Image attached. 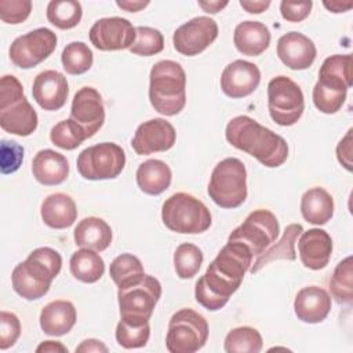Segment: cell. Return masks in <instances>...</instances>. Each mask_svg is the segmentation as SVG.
Returning a JSON list of instances; mask_svg holds the SVG:
<instances>
[{
    "instance_id": "4",
    "label": "cell",
    "mask_w": 353,
    "mask_h": 353,
    "mask_svg": "<svg viewBox=\"0 0 353 353\" xmlns=\"http://www.w3.org/2000/svg\"><path fill=\"white\" fill-rule=\"evenodd\" d=\"M149 99L156 112L175 116L186 105V73L171 59L159 61L150 69Z\"/></svg>"
},
{
    "instance_id": "24",
    "label": "cell",
    "mask_w": 353,
    "mask_h": 353,
    "mask_svg": "<svg viewBox=\"0 0 353 353\" xmlns=\"http://www.w3.org/2000/svg\"><path fill=\"white\" fill-rule=\"evenodd\" d=\"M76 319L74 305L69 301L57 299L41 309L40 327L47 335L62 336L73 328Z\"/></svg>"
},
{
    "instance_id": "27",
    "label": "cell",
    "mask_w": 353,
    "mask_h": 353,
    "mask_svg": "<svg viewBox=\"0 0 353 353\" xmlns=\"http://www.w3.org/2000/svg\"><path fill=\"white\" fill-rule=\"evenodd\" d=\"M317 83L334 91L347 92L352 85V55L335 54L325 58L320 66Z\"/></svg>"
},
{
    "instance_id": "5",
    "label": "cell",
    "mask_w": 353,
    "mask_h": 353,
    "mask_svg": "<svg viewBox=\"0 0 353 353\" xmlns=\"http://www.w3.org/2000/svg\"><path fill=\"white\" fill-rule=\"evenodd\" d=\"M39 117L23 94L21 81L6 74L0 80V125L6 132L29 137L37 128Z\"/></svg>"
},
{
    "instance_id": "14",
    "label": "cell",
    "mask_w": 353,
    "mask_h": 353,
    "mask_svg": "<svg viewBox=\"0 0 353 353\" xmlns=\"http://www.w3.org/2000/svg\"><path fill=\"white\" fill-rule=\"evenodd\" d=\"M218 37V25L210 17H196L181 25L172 36L174 48L186 57H194L208 48Z\"/></svg>"
},
{
    "instance_id": "16",
    "label": "cell",
    "mask_w": 353,
    "mask_h": 353,
    "mask_svg": "<svg viewBox=\"0 0 353 353\" xmlns=\"http://www.w3.org/2000/svg\"><path fill=\"white\" fill-rule=\"evenodd\" d=\"M87 135L94 137L105 123V106L94 87H81L73 97L70 117Z\"/></svg>"
},
{
    "instance_id": "13",
    "label": "cell",
    "mask_w": 353,
    "mask_h": 353,
    "mask_svg": "<svg viewBox=\"0 0 353 353\" xmlns=\"http://www.w3.org/2000/svg\"><path fill=\"white\" fill-rule=\"evenodd\" d=\"M57 34L48 28H37L17 37L8 50L11 62L21 69H30L47 59L57 47Z\"/></svg>"
},
{
    "instance_id": "37",
    "label": "cell",
    "mask_w": 353,
    "mask_h": 353,
    "mask_svg": "<svg viewBox=\"0 0 353 353\" xmlns=\"http://www.w3.org/2000/svg\"><path fill=\"white\" fill-rule=\"evenodd\" d=\"M61 62L66 73L77 76L90 70L94 62V54L85 43L72 41L63 48Z\"/></svg>"
},
{
    "instance_id": "38",
    "label": "cell",
    "mask_w": 353,
    "mask_h": 353,
    "mask_svg": "<svg viewBox=\"0 0 353 353\" xmlns=\"http://www.w3.org/2000/svg\"><path fill=\"white\" fill-rule=\"evenodd\" d=\"M203 263L201 250L192 244L183 243L174 252V268L179 279H192L196 276Z\"/></svg>"
},
{
    "instance_id": "19",
    "label": "cell",
    "mask_w": 353,
    "mask_h": 353,
    "mask_svg": "<svg viewBox=\"0 0 353 353\" xmlns=\"http://www.w3.org/2000/svg\"><path fill=\"white\" fill-rule=\"evenodd\" d=\"M32 94L41 109L59 110L68 99V80L57 70H44L34 77Z\"/></svg>"
},
{
    "instance_id": "6",
    "label": "cell",
    "mask_w": 353,
    "mask_h": 353,
    "mask_svg": "<svg viewBox=\"0 0 353 353\" xmlns=\"http://www.w3.org/2000/svg\"><path fill=\"white\" fill-rule=\"evenodd\" d=\"M161 219L171 232L197 234L211 226V212L197 197L178 192L170 196L161 207Z\"/></svg>"
},
{
    "instance_id": "15",
    "label": "cell",
    "mask_w": 353,
    "mask_h": 353,
    "mask_svg": "<svg viewBox=\"0 0 353 353\" xmlns=\"http://www.w3.org/2000/svg\"><path fill=\"white\" fill-rule=\"evenodd\" d=\"M92 46L101 51H117L130 48L135 41V28L121 17H109L98 19L90 29Z\"/></svg>"
},
{
    "instance_id": "49",
    "label": "cell",
    "mask_w": 353,
    "mask_h": 353,
    "mask_svg": "<svg viewBox=\"0 0 353 353\" xmlns=\"http://www.w3.org/2000/svg\"><path fill=\"white\" fill-rule=\"evenodd\" d=\"M240 6H241L245 11H248L250 14H261V12H263L265 10L269 8L270 1H269V0H266V1H263V0H258V1H252V0H240Z\"/></svg>"
},
{
    "instance_id": "26",
    "label": "cell",
    "mask_w": 353,
    "mask_h": 353,
    "mask_svg": "<svg viewBox=\"0 0 353 353\" xmlns=\"http://www.w3.org/2000/svg\"><path fill=\"white\" fill-rule=\"evenodd\" d=\"M233 43L239 52L248 57L261 55L270 44L268 26L258 21L240 22L233 33Z\"/></svg>"
},
{
    "instance_id": "48",
    "label": "cell",
    "mask_w": 353,
    "mask_h": 353,
    "mask_svg": "<svg viewBox=\"0 0 353 353\" xmlns=\"http://www.w3.org/2000/svg\"><path fill=\"white\" fill-rule=\"evenodd\" d=\"M76 352H84V353H91V352H108V347L103 345V342L90 338V339H84L77 347Z\"/></svg>"
},
{
    "instance_id": "1",
    "label": "cell",
    "mask_w": 353,
    "mask_h": 353,
    "mask_svg": "<svg viewBox=\"0 0 353 353\" xmlns=\"http://www.w3.org/2000/svg\"><path fill=\"white\" fill-rule=\"evenodd\" d=\"M252 254L240 243L228 241L194 287L196 301L207 310L223 307L252 265Z\"/></svg>"
},
{
    "instance_id": "9",
    "label": "cell",
    "mask_w": 353,
    "mask_h": 353,
    "mask_svg": "<svg viewBox=\"0 0 353 353\" xmlns=\"http://www.w3.org/2000/svg\"><path fill=\"white\" fill-rule=\"evenodd\" d=\"M207 320L193 309L185 307L174 313L168 323L165 346L170 353H194L208 339Z\"/></svg>"
},
{
    "instance_id": "29",
    "label": "cell",
    "mask_w": 353,
    "mask_h": 353,
    "mask_svg": "<svg viewBox=\"0 0 353 353\" xmlns=\"http://www.w3.org/2000/svg\"><path fill=\"white\" fill-rule=\"evenodd\" d=\"M171 168L159 159H149L139 164L137 170L138 188L150 196H157L167 190L171 185Z\"/></svg>"
},
{
    "instance_id": "20",
    "label": "cell",
    "mask_w": 353,
    "mask_h": 353,
    "mask_svg": "<svg viewBox=\"0 0 353 353\" xmlns=\"http://www.w3.org/2000/svg\"><path fill=\"white\" fill-rule=\"evenodd\" d=\"M277 55L290 69L303 70L314 62L317 50L314 43L303 33L290 32L279 39Z\"/></svg>"
},
{
    "instance_id": "41",
    "label": "cell",
    "mask_w": 353,
    "mask_h": 353,
    "mask_svg": "<svg viewBox=\"0 0 353 353\" xmlns=\"http://www.w3.org/2000/svg\"><path fill=\"white\" fill-rule=\"evenodd\" d=\"M150 336L149 323L143 325H132L120 319L116 327V341L124 349L143 347Z\"/></svg>"
},
{
    "instance_id": "8",
    "label": "cell",
    "mask_w": 353,
    "mask_h": 353,
    "mask_svg": "<svg viewBox=\"0 0 353 353\" xmlns=\"http://www.w3.org/2000/svg\"><path fill=\"white\" fill-rule=\"evenodd\" d=\"M160 296L161 284L150 274H145L141 280L132 284L119 287L117 301L120 319L132 325H143L149 323Z\"/></svg>"
},
{
    "instance_id": "44",
    "label": "cell",
    "mask_w": 353,
    "mask_h": 353,
    "mask_svg": "<svg viewBox=\"0 0 353 353\" xmlns=\"http://www.w3.org/2000/svg\"><path fill=\"white\" fill-rule=\"evenodd\" d=\"M21 335V323L17 314L11 312H0V349L6 350L15 345Z\"/></svg>"
},
{
    "instance_id": "34",
    "label": "cell",
    "mask_w": 353,
    "mask_h": 353,
    "mask_svg": "<svg viewBox=\"0 0 353 353\" xmlns=\"http://www.w3.org/2000/svg\"><path fill=\"white\" fill-rule=\"evenodd\" d=\"M109 274L117 287H124L141 280L145 276V270L138 256L121 254L112 261Z\"/></svg>"
},
{
    "instance_id": "43",
    "label": "cell",
    "mask_w": 353,
    "mask_h": 353,
    "mask_svg": "<svg viewBox=\"0 0 353 353\" xmlns=\"http://www.w3.org/2000/svg\"><path fill=\"white\" fill-rule=\"evenodd\" d=\"M32 12L30 0H1L0 1V19L4 23L17 25L23 22Z\"/></svg>"
},
{
    "instance_id": "33",
    "label": "cell",
    "mask_w": 353,
    "mask_h": 353,
    "mask_svg": "<svg viewBox=\"0 0 353 353\" xmlns=\"http://www.w3.org/2000/svg\"><path fill=\"white\" fill-rule=\"evenodd\" d=\"M81 17L83 8L76 0H52L47 6L48 22L62 30L77 26Z\"/></svg>"
},
{
    "instance_id": "39",
    "label": "cell",
    "mask_w": 353,
    "mask_h": 353,
    "mask_svg": "<svg viewBox=\"0 0 353 353\" xmlns=\"http://www.w3.org/2000/svg\"><path fill=\"white\" fill-rule=\"evenodd\" d=\"M50 139L63 150H73L87 139V135L72 119H68L57 123L51 128Z\"/></svg>"
},
{
    "instance_id": "2",
    "label": "cell",
    "mask_w": 353,
    "mask_h": 353,
    "mask_svg": "<svg viewBox=\"0 0 353 353\" xmlns=\"http://www.w3.org/2000/svg\"><path fill=\"white\" fill-rule=\"evenodd\" d=\"M225 137L232 146L248 153L269 168L280 167L288 157L285 139L250 116L233 117L226 125Z\"/></svg>"
},
{
    "instance_id": "30",
    "label": "cell",
    "mask_w": 353,
    "mask_h": 353,
    "mask_svg": "<svg viewBox=\"0 0 353 353\" xmlns=\"http://www.w3.org/2000/svg\"><path fill=\"white\" fill-rule=\"evenodd\" d=\"M301 214L303 219L313 225H324L334 215V199L320 186L310 188L302 194Z\"/></svg>"
},
{
    "instance_id": "35",
    "label": "cell",
    "mask_w": 353,
    "mask_h": 353,
    "mask_svg": "<svg viewBox=\"0 0 353 353\" xmlns=\"http://www.w3.org/2000/svg\"><path fill=\"white\" fill-rule=\"evenodd\" d=\"M262 335L252 327H237L228 332L225 338V352L228 353H258L262 350Z\"/></svg>"
},
{
    "instance_id": "3",
    "label": "cell",
    "mask_w": 353,
    "mask_h": 353,
    "mask_svg": "<svg viewBox=\"0 0 353 353\" xmlns=\"http://www.w3.org/2000/svg\"><path fill=\"white\" fill-rule=\"evenodd\" d=\"M61 268L62 258L58 251L50 247L36 248L14 268L11 274L12 288L28 301L39 299L48 292Z\"/></svg>"
},
{
    "instance_id": "18",
    "label": "cell",
    "mask_w": 353,
    "mask_h": 353,
    "mask_svg": "<svg viewBox=\"0 0 353 353\" xmlns=\"http://www.w3.org/2000/svg\"><path fill=\"white\" fill-rule=\"evenodd\" d=\"M261 81L259 68L248 61L236 59L225 66L221 74V88L229 98L237 99L252 94Z\"/></svg>"
},
{
    "instance_id": "50",
    "label": "cell",
    "mask_w": 353,
    "mask_h": 353,
    "mask_svg": "<svg viewBox=\"0 0 353 353\" xmlns=\"http://www.w3.org/2000/svg\"><path fill=\"white\" fill-rule=\"evenodd\" d=\"M36 352L40 353V352H46V353H57V352H61V353H68V347L63 346L61 342H57V341H44L41 342L37 347H36Z\"/></svg>"
},
{
    "instance_id": "28",
    "label": "cell",
    "mask_w": 353,
    "mask_h": 353,
    "mask_svg": "<svg viewBox=\"0 0 353 353\" xmlns=\"http://www.w3.org/2000/svg\"><path fill=\"white\" fill-rule=\"evenodd\" d=\"M76 245L94 251H103L112 243V229L106 221L97 216L81 219L73 232Z\"/></svg>"
},
{
    "instance_id": "22",
    "label": "cell",
    "mask_w": 353,
    "mask_h": 353,
    "mask_svg": "<svg viewBox=\"0 0 353 353\" xmlns=\"http://www.w3.org/2000/svg\"><path fill=\"white\" fill-rule=\"evenodd\" d=\"M331 310L330 294L317 285L303 287L298 291L294 301L295 316L309 324L321 323Z\"/></svg>"
},
{
    "instance_id": "21",
    "label": "cell",
    "mask_w": 353,
    "mask_h": 353,
    "mask_svg": "<svg viewBox=\"0 0 353 353\" xmlns=\"http://www.w3.org/2000/svg\"><path fill=\"white\" fill-rule=\"evenodd\" d=\"M298 251L305 268L312 270L324 269L332 254L331 236L320 228L302 232L298 240Z\"/></svg>"
},
{
    "instance_id": "45",
    "label": "cell",
    "mask_w": 353,
    "mask_h": 353,
    "mask_svg": "<svg viewBox=\"0 0 353 353\" xmlns=\"http://www.w3.org/2000/svg\"><path fill=\"white\" fill-rule=\"evenodd\" d=\"M0 161H1V172L12 174L15 172L23 160V148L14 141H1V152H0Z\"/></svg>"
},
{
    "instance_id": "51",
    "label": "cell",
    "mask_w": 353,
    "mask_h": 353,
    "mask_svg": "<svg viewBox=\"0 0 353 353\" xmlns=\"http://www.w3.org/2000/svg\"><path fill=\"white\" fill-rule=\"evenodd\" d=\"M116 4L120 7V8H123V10H125V11H130V12H137V11H141L142 8H145L148 4H149V1H131V0H125V1H116Z\"/></svg>"
},
{
    "instance_id": "10",
    "label": "cell",
    "mask_w": 353,
    "mask_h": 353,
    "mask_svg": "<svg viewBox=\"0 0 353 353\" xmlns=\"http://www.w3.org/2000/svg\"><path fill=\"white\" fill-rule=\"evenodd\" d=\"M76 164L79 174L84 179H113L124 170L125 153L114 142H102L80 152Z\"/></svg>"
},
{
    "instance_id": "32",
    "label": "cell",
    "mask_w": 353,
    "mask_h": 353,
    "mask_svg": "<svg viewBox=\"0 0 353 353\" xmlns=\"http://www.w3.org/2000/svg\"><path fill=\"white\" fill-rule=\"evenodd\" d=\"M69 268L74 279L91 284L103 276L105 262L94 250L81 248L70 256Z\"/></svg>"
},
{
    "instance_id": "47",
    "label": "cell",
    "mask_w": 353,
    "mask_h": 353,
    "mask_svg": "<svg viewBox=\"0 0 353 353\" xmlns=\"http://www.w3.org/2000/svg\"><path fill=\"white\" fill-rule=\"evenodd\" d=\"M352 132H353V130L349 128L346 135L339 141V143L336 146L338 161L347 171H352Z\"/></svg>"
},
{
    "instance_id": "23",
    "label": "cell",
    "mask_w": 353,
    "mask_h": 353,
    "mask_svg": "<svg viewBox=\"0 0 353 353\" xmlns=\"http://www.w3.org/2000/svg\"><path fill=\"white\" fill-rule=\"evenodd\" d=\"M32 172L34 179L41 185H59L69 175V163L63 154L52 149H43L33 157Z\"/></svg>"
},
{
    "instance_id": "40",
    "label": "cell",
    "mask_w": 353,
    "mask_h": 353,
    "mask_svg": "<svg viewBox=\"0 0 353 353\" xmlns=\"http://www.w3.org/2000/svg\"><path fill=\"white\" fill-rule=\"evenodd\" d=\"M135 33V41L128 48L132 54L141 57H150L163 51L164 37L160 30L149 26H137Z\"/></svg>"
},
{
    "instance_id": "53",
    "label": "cell",
    "mask_w": 353,
    "mask_h": 353,
    "mask_svg": "<svg viewBox=\"0 0 353 353\" xmlns=\"http://www.w3.org/2000/svg\"><path fill=\"white\" fill-rule=\"evenodd\" d=\"M323 4H324V7L328 8L331 12H345V11L350 10L352 6H353L352 3H342V1H331V3L324 1Z\"/></svg>"
},
{
    "instance_id": "46",
    "label": "cell",
    "mask_w": 353,
    "mask_h": 353,
    "mask_svg": "<svg viewBox=\"0 0 353 353\" xmlns=\"http://www.w3.org/2000/svg\"><path fill=\"white\" fill-rule=\"evenodd\" d=\"M313 3L309 1H281L280 12L281 17L288 22H301L303 21L312 10Z\"/></svg>"
},
{
    "instance_id": "11",
    "label": "cell",
    "mask_w": 353,
    "mask_h": 353,
    "mask_svg": "<svg viewBox=\"0 0 353 353\" xmlns=\"http://www.w3.org/2000/svg\"><path fill=\"white\" fill-rule=\"evenodd\" d=\"M268 109L272 120L283 127L294 125L305 109L301 87L287 76H276L268 84Z\"/></svg>"
},
{
    "instance_id": "25",
    "label": "cell",
    "mask_w": 353,
    "mask_h": 353,
    "mask_svg": "<svg viewBox=\"0 0 353 353\" xmlns=\"http://www.w3.org/2000/svg\"><path fill=\"white\" fill-rule=\"evenodd\" d=\"M40 215L48 228L66 229L77 218L76 203L66 193H52L43 200Z\"/></svg>"
},
{
    "instance_id": "52",
    "label": "cell",
    "mask_w": 353,
    "mask_h": 353,
    "mask_svg": "<svg viewBox=\"0 0 353 353\" xmlns=\"http://www.w3.org/2000/svg\"><path fill=\"white\" fill-rule=\"evenodd\" d=\"M199 6L210 14H216L228 6V1H199Z\"/></svg>"
},
{
    "instance_id": "42",
    "label": "cell",
    "mask_w": 353,
    "mask_h": 353,
    "mask_svg": "<svg viewBox=\"0 0 353 353\" xmlns=\"http://www.w3.org/2000/svg\"><path fill=\"white\" fill-rule=\"evenodd\" d=\"M313 103L314 106L325 114H334L336 113L342 105L345 103L346 99V92L342 91H334L330 88H325L323 85H320L319 83L314 84L313 87Z\"/></svg>"
},
{
    "instance_id": "7",
    "label": "cell",
    "mask_w": 353,
    "mask_h": 353,
    "mask_svg": "<svg viewBox=\"0 0 353 353\" xmlns=\"http://www.w3.org/2000/svg\"><path fill=\"white\" fill-rule=\"evenodd\" d=\"M210 199L222 208H237L247 199V170L241 160L228 157L212 170L207 188Z\"/></svg>"
},
{
    "instance_id": "17",
    "label": "cell",
    "mask_w": 353,
    "mask_h": 353,
    "mask_svg": "<svg viewBox=\"0 0 353 353\" xmlns=\"http://www.w3.org/2000/svg\"><path fill=\"white\" fill-rule=\"evenodd\" d=\"M176 141L174 125L164 119H150L138 125L131 146L137 154L145 156L154 152L170 150Z\"/></svg>"
},
{
    "instance_id": "31",
    "label": "cell",
    "mask_w": 353,
    "mask_h": 353,
    "mask_svg": "<svg viewBox=\"0 0 353 353\" xmlns=\"http://www.w3.org/2000/svg\"><path fill=\"white\" fill-rule=\"evenodd\" d=\"M303 232L302 225L299 223H290L284 232L281 239L273 244L272 247H268L261 255H258L256 261L254 262V265H251L250 272L251 273H256L258 270H261L265 265H268L272 261L276 259H287V261H295L296 259V254H295V243L298 236Z\"/></svg>"
},
{
    "instance_id": "12",
    "label": "cell",
    "mask_w": 353,
    "mask_h": 353,
    "mask_svg": "<svg viewBox=\"0 0 353 353\" xmlns=\"http://www.w3.org/2000/svg\"><path fill=\"white\" fill-rule=\"evenodd\" d=\"M279 233L280 226L276 215L269 210L259 208L252 211L244 222L229 234L228 241L240 243L250 250L252 256H258L276 241Z\"/></svg>"
},
{
    "instance_id": "36",
    "label": "cell",
    "mask_w": 353,
    "mask_h": 353,
    "mask_svg": "<svg viewBox=\"0 0 353 353\" xmlns=\"http://www.w3.org/2000/svg\"><path fill=\"white\" fill-rule=\"evenodd\" d=\"M330 291L338 303H352L353 301L352 256H346L335 266L334 273L330 279Z\"/></svg>"
}]
</instances>
